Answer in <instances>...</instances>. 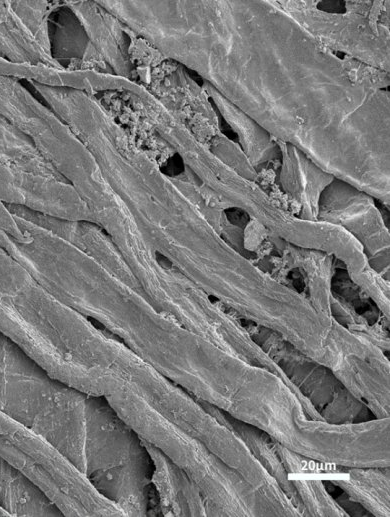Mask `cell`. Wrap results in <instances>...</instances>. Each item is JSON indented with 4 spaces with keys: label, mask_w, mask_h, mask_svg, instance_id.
I'll list each match as a JSON object with an SVG mask.
<instances>
[{
    "label": "cell",
    "mask_w": 390,
    "mask_h": 517,
    "mask_svg": "<svg viewBox=\"0 0 390 517\" xmlns=\"http://www.w3.org/2000/svg\"><path fill=\"white\" fill-rule=\"evenodd\" d=\"M0 200L56 219L94 223L87 204L67 181L2 164Z\"/></svg>",
    "instance_id": "8992f818"
},
{
    "label": "cell",
    "mask_w": 390,
    "mask_h": 517,
    "mask_svg": "<svg viewBox=\"0 0 390 517\" xmlns=\"http://www.w3.org/2000/svg\"><path fill=\"white\" fill-rule=\"evenodd\" d=\"M63 3L81 23L89 43L102 57L112 72L133 79L124 24L97 1L67 0Z\"/></svg>",
    "instance_id": "52a82bcc"
},
{
    "label": "cell",
    "mask_w": 390,
    "mask_h": 517,
    "mask_svg": "<svg viewBox=\"0 0 390 517\" xmlns=\"http://www.w3.org/2000/svg\"><path fill=\"white\" fill-rule=\"evenodd\" d=\"M320 437H322V438H326L325 436H320ZM328 438H332V437H328ZM335 439H336V438H335ZM337 439H341V438H337Z\"/></svg>",
    "instance_id": "d6986e66"
},
{
    "label": "cell",
    "mask_w": 390,
    "mask_h": 517,
    "mask_svg": "<svg viewBox=\"0 0 390 517\" xmlns=\"http://www.w3.org/2000/svg\"><path fill=\"white\" fill-rule=\"evenodd\" d=\"M352 468V467H351ZM338 486L375 516H389V476L384 467L333 468Z\"/></svg>",
    "instance_id": "5bb4252c"
},
{
    "label": "cell",
    "mask_w": 390,
    "mask_h": 517,
    "mask_svg": "<svg viewBox=\"0 0 390 517\" xmlns=\"http://www.w3.org/2000/svg\"><path fill=\"white\" fill-rule=\"evenodd\" d=\"M0 55L16 64L66 69L14 11L10 1H0Z\"/></svg>",
    "instance_id": "30bf717a"
},
{
    "label": "cell",
    "mask_w": 390,
    "mask_h": 517,
    "mask_svg": "<svg viewBox=\"0 0 390 517\" xmlns=\"http://www.w3.org/2000/svg\"><path fill=\"white\" fill-rule=\"evenodd\" d=\"M317 220L350 234L362 247L371 268L389 280V230L373 197L334 178L320 195Z\"/></svg>",
    "instance_id": "5b68a950"
},
{
    "label": "cell",
    "mask_w": 390,
    "mask_h": 517,
    "mask_svg": "<svg viewBox=\"0 0 390 517\" xmlns=\"http://www.w3.org/2000/svg\"><path fill=\"white\" fill-rule=\"evenodd\" d=\"M0 516H9L8 513L0 507Z\"/></svg>",
    "instance_id": "ac0fdd59"
},
{
    "label": "cell",
    "mask_w": 390,
    "mask_h": 517,
    "mask_svg": "<svg viewBox=\"0 0 390 517\" xmlns=\"http://www.w3.org/2000/svg\"><path fill=\"white\" fill-rule=\"evenodd\" d=\"M277 249L282 251L292 267L301 270L309 289L310 302L321 313L331 317L332 259L327 253L301 248L279 238L270 237Z\"/></svg>",
    "instance_id": "7c38bea8"
},
{
    "label": "cell",
    "mask_w": 390,
    "mask_h": 517,
    "mask_svg": "<svg viewBox=\"0 0 390 517\" xmlns=\"http://www.w3.org/2000/svg\"><path fill=\"white\" fill-rule=\"evenodd\" d=\"M0 507L9 516H63L37 485L1 456Z\"/></svg>",
    "instance_id": "8fae6325"
},
{
    "label": "cell",
    "mask_w": 390,
    "mask_h": 517,
    "mask_svg": "<svg viewBox=\"0 0 390 517\" xmlns=\"http://www.w3.org/2000/svg\"><path fill=\"white\" fill-rule=\"evenodd\" d=\"M42 73L40 66L27 64H16L0 56V75L24 79L26 81H36Z\"/></svg>",
    "instance_id": "e0dca14e"
},
{
    "label": "cell",
    "mask_w": 390,
    "mask_h": 517,
    "mask_svg": "<svg viewBox=\"0 0 390 517\" xmlns=\"http://www.w3.org/2000/svg\"><path fill=\"white\" fill-rule=\"evenodd\" d=\"M35 360L51 377L104 398L139 435L159 413L167 417L179 396L178 385L71 307L45 323Z\"/></svg>",
    "instance_id": "6da1fadb"
},
{
    "label": "cell",
    "mask_w": 390,
    "mask_h": 517,
    "mask_svg": "<svg viewBox=\"0 0 390 517\" xmlns=\"http://www.w3.org/2000/svg\"><path fill=\"white\" fill-rule=\"evenodd\" d=\"M0 456L27 476L57 506L75 500L86 478L44 437L0 410Z\"/></svg>",
    "instance_id": "277c9868"
},
{
    "label": "cell",
    "mask_w": 390,
    "mask_h": 517,
    "mask_svg": "<svg viewBox=\"0 0 390 517\" xmlns=\"http://www.w3.org/2000/svg\"><path fill=\"white\" fill-rule=\"evenodd\" d=\"M204 91L209 94L219 106L223 116L239 134L242 147L251 166H259L275 160H281V150L275 138L268 136L266 131L260 130L246 114L229 103L212 85L205 81Z\"/></svg>",
    "instance_id": "4fadbf2b"
},
{
    "label": "cell",
    "mask_w": 390,
    "mask_h": 517,
    "mask_svg": "<svg viewBox=\"0 0 390 517\" xmlns=\"http://www.w3.org/2000/svg\"><path fill=\"white\" fill-rule=\"evenodd\" d=\"M84 474L124 516L157 515L153 465L142 438L99 396L86 402Z\"/></svg>",
    "instance_id": "3957f363"
},
{
    "label": "cell",
    "mask_w": 390,
    "mask_h": 517,
    "mask_svg": "<svg viewBox=\"0 0 390 517\" xmlns=\"http://www.w3.org/2000/svg\"><path fill=\"white\" fill-rule=\"evenodd\" d=\"M87 395L51 377L0 332V410L32 429L62 454L83 444Z\"/></svg>",
    "instance_id": "7a4b0ae2"
},
{
    "label": "cell",
    "mask_w": 390,
    "mask_h": 517,
    "mask_svg": "<svg viewBox=\"0 0 390 517\" xmlns=\"http://www.w3.org/2000/svg\"><path fill=\"white\" fill-rule=\"evenodd\" d=\"M281 150L280 181L300 205V217L317 221L318 203L322 191L334 179L314 164L295 146L275 139Z\"/></svg>",
    "instance_id": "9c48e42d"
},
{
    "label": "cell",
    "mask_w": 390,
    "mask_h": 517,
    "mask_svg": "<svg viewBox=\"0 0 390 517\" xmlns=\"http://www.w3.org/2000/svg\"><path fill=\"white\" fill-rule=\"evenodd\" d=\"M0 164L65 180L33 142L0 114Z\"/></svg>",
    "instance_id": "9a60e30c"
},
{
    "label": "cell",
    "mask_w": 390,
    "mask_h": 517,
    "mask_svg": "<svg viewBox=\"0 0 390 517\" xmlns=\"http://www.w3.org/2000/svg\"><path fill=\"white\" fill-rule=\"evenodd\" d=\"M143 440V439H142ZM151 458V483L163 516H209L206 501L187 473L163 451L143 440Z\"/></svg>",
    "instance_id": "ba28073f"
},
{
    "label": "cell",
    "mask_w": 390,
    "mask_h": 517,
    "mask_svg": "<svg viewBox=\"0 0 390 517\" xmlns=\"http://www.w3.org/2000/svg\"><path fill=\"white\" fill-rule=\"evenodd\" d=\"M49 26L52 27L50 43L53 58L60 64L62 60L82 59L89 40L79 20L63 1L50 15Z\"/></svg>",
    "instance_id": "2e32d148"
}]
</instances>
